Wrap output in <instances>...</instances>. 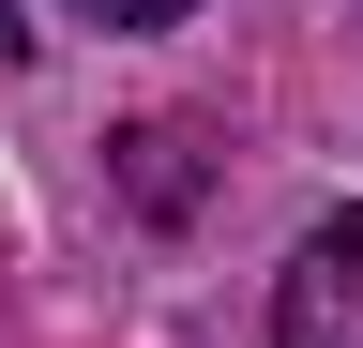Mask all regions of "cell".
I'll return each mask as SVG.
<instances>
[{"mask_svg":"<svg viewBox=\"0 0 363 348\" xmlns=\"http://www.w3.org/2000/svg\"><path fill=\"white\" fill-rule=\"evenodd\" d=\"M272 348H363V212H333L272 273Z\"/></svg>","mask_w":363,"mask_h":348,"instance_id":"obj_1","label":"cell"},{"mask_svg":"<svg viewBox=\"0 0 363 348\" xmlns=\"http://www.w3.org/2000/svg\"><path fill=\"white\" fill-rule=\"evenodd\" d=\"M136 197H152V212H182V197H197V137H182V121H136Z\"/></svg>","mask_w":363,"mask_h":348,"instance_id":"obj_2","label":"cell"},{"mask_svg":"<svg viewBox=\"0 0 363 348\" xmlns=\"http://www.w3.org/2000/svg\"><path fill=\"white\" fill-rule=\"evenodd\" d=\"M76 16H106V30H167V16H197V0H76Z\"/></svg>","mask_w":363,"mask_h":348,"instance_id":"obj_3","label":"cell"},{"mask_svg":"<svg viewBox=\"0 0 363 348\" xmlns=\"http://www.w3.org/2000/svg\"><path fill=\"white\" fill-rule=\"evenodd\" d=\"M16 46H30V30H16V0H0V76H16Z\"/></svg>","mask_w":363,"mask_h":348,"instance_id":"obj_4","label":"cell"}]
</instances>
